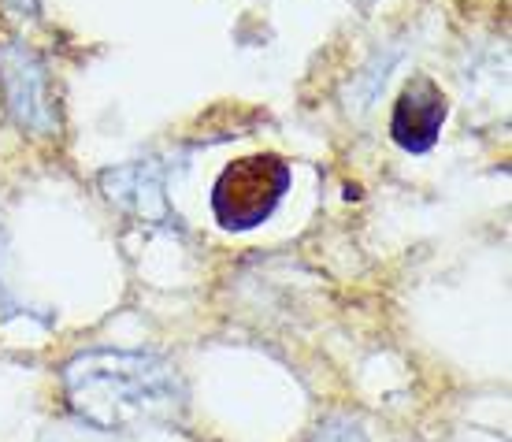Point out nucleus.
<instances>
[{
  "label": "nucleus",
  "mask_w": 512,
  "mask_h": 442,
  "mask_svg": "<svg viewBox=\"0 0 512 442\" xmlns=\"http://www.w3.org/2000/svg\"><path fill=\"white\" fill-rule=\"evenodd\" d=\"M446 93L438 90L431 78H416L397 97L394 116H390V134L405 153H427L438 142V130L446 123Z\"/></svg>",
  "instance_id": "nucleus-3"
},
{
  "label": "nucleus",
  "mask_w": 512,
  "mask_h": 442,
  "mask_svg": "<svg viewBox=\"0 0 512 442\" xmlns=\"http://www.w3.org/2000/svg\"><path fill=\"white\" fill-rule=\"evenodd\" d=\"M0 78L8 86V101H12L15 116L23 119L26 127L49 130L52 127V104L49 90H45V71L41 64L19 45L0 49Z\"/></svg>",
  "instance_id": "nucleus-4"
},
{
  "label": "nucleus",
  "mask_w": 512,
  "mask_h": 442,
  "mask_svg": "<svg viewBox=\"0 0 512 442\" xmlns=\"http://www.w3.org/2000/svg\"><path fill=\"white\" fill-rule=\"evenodd\" d=\"M290 190V168L279 156H245L212 186V212L223 231H253L279 208Z\"/></svg>",
  "instance_id": "nucleus-2"
},
{
  "label": "nucleus",
  "mask_w": 512,
  "mask_h": 442,
  "mask_svg": "<svg viewBox=\"0 0 512 442\" xmlns=\"http://www.w3.org/2000/svg\"><path fill=\"white\" fill-rule=\"evenodd\" d=\"M67 405L101 431L171 428L182 420L186 387L153 353L90 350L64 368Z\"/></svg>",
  "instance_id": "nucleus-1"
},
{
  "label": "nucleus",
  "mask_w": 512,
  "mask_h": 442,
  "mask_svg": "<svg viewBox=\"0 0 512 442\" xmlns=\"http://www.w3.org/2000/svg\"><path fill=\"white\" fill-rule=\"evenodd\" d=\"M312 442H368V439H364V431L353 420H327V424L316 428Z\"/></svg>",
  "instance_id": "nucleus-5"
}]
</instances>
